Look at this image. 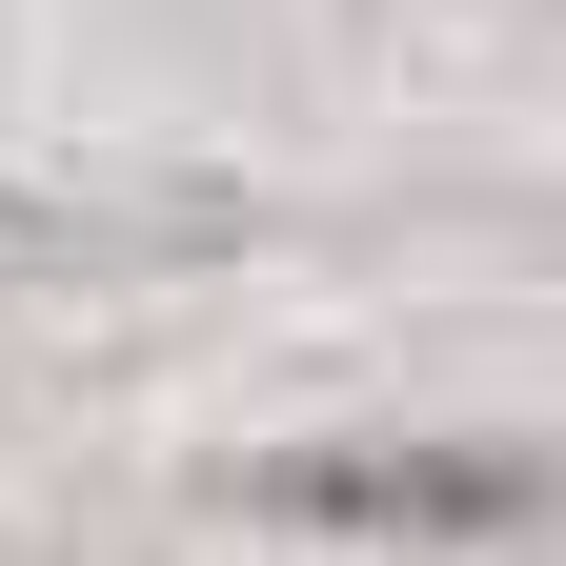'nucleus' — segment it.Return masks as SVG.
Wrapping results in <instances>:
<instances>
[{
  "label": "nucleus",
  "mask_w": 566,
  "mask_h": 566,
  "mask_svg": "<svg viewBox=\"0 0 566 566\" xmlns=\"http://www.w3.org/2000/svg\"><path fill=\"white\" fill-rule=\"evenodd\" d=\"M263 526H385V546H485V526H546L566 465L506 446H304V465H243Z\"/></svg>",
  "instance_id": "obj_1"
}]
</instances>
